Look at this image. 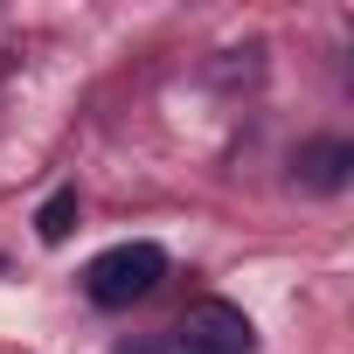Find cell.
Returning <instances> with one entry per match:
<instances>
[{
	"instance_id": "6da1fadb",
	"label": "cell",
	"mask_w": 354,
	"mask_h": 354,
	"mask_svg": "<svg viewBox=\"0 0 354 354\" xmlns=\"http://www.w3.org/2000/svg\"><path fill=\"white\" fill-rule=\"evenodd\" d=\"M160 278H167V250H160V243H118V250L91 257L84 292H91V306H132V299H146Z\"/></svg>"
},
{
	"instance_id": "7a4b0ae2",
	"label": "cell",
	"mask_w": 354,
	"mask_h": 354,
	"mask_svg": "<svg viewBox=\"0 0 354 354\" xmlns=\"http://www.w3.org/2000/svg\"><path fill=\"white\" fill-rule=\"evenodd\" d=\"M250 347H257V326H250L230 299L188 306V319H181V354H250Z\"/></svg>"
},
{
	"instance_id": "3957f363",
	"label": "cell",
	"mask_w": 354,
	"mask_h": 354,
	"mask_svg": "<svg viewBox=\"0 0 354 354\" xmlns=\"http://www.w3.org/2000/svg\"><path fill=\"white\" fill-rule=\"evenodd\" d=\"M347 167H354V146H347V139H313V146L292 153V174H299L306 188H319V195L347 188Z\"/></svg>"
},
{
	"instance_id": "277c9868",
	"label": "cell",
	"mask_w": 354,
	"mask_h": 354,
	"mask_svg": "<svg viewBox=\"0 0 354 354\" xmlns=\"http://www.w3.org/2000/svg\"><path fill=\"white\" fill-rule=\"evenodd\" d=\"M35 230H42V243H63V236L77 230V188H56V195L42 202V216H35Z\"/></svg>"
}]
</instances>
